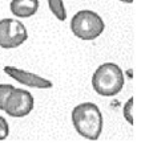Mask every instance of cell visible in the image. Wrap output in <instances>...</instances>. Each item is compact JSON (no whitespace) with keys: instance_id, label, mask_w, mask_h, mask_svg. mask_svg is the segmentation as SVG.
Wrapping results in <instances>:
<instances>
[{"instance_id":"obj_4","label":"cell","mask_w":149,"mask_h":151,"mask_svg":"<svg viewBox=\"0 0 149 151\" xmlns=\"http://www.w3.org/2000/svg\"><path fill=\"white\" fill-rule=\"evenodd\" d=\"M28 39L27 28L21 21L16 19H1L0 20V48L15 49Z\"/></svg>"},{"instance_id":"obj_3","label":"cell","mask_w":149,"mask_h":151,"mask_svg":"<svg viewBox=\"0 0 149 151\" xmlns=\"http://www.w3.org/2000/svg\"><path fill=\"white\" fill-rule=\"evenodd\" d=\"M105 24L101 16L91 9L76 12L71 20V31L80 40H94L104 32Z\"/></svg>"},{"instance_id":"obj_5","label":"cell","mask_w":149,"mask_h":151,"mask_svg":"<svg viewBox=\"0 0 149 151\" xmlns=\"http://www.w3.org/2000/svg\"><path fill=\"white\" fill-rule=\"evenodd\" d=\"M35 99L29 91L15 88L4 102V111L15 118H21L28 115L33 110Z\"/></svg>"},{"instance_id":"obj_12","label":"cell","mask_w":149,"mask_h":151,"mask_svg":"<svg viewBox=\"0 0 149 151\" xmlns=\"http://www.w3.org/2000/svg\"><path fill=\"white\" fill-rule=\"evenodd\" d=\"M120 1L126 3V4H131V3H133V0H120Z\"/></svg>"},{"instance_id":"obj_11","label":"cell","mask_w":149,"mask_h":151,"mask_svg":"<svg viewBox=\"0 0 149 151\" xmlns=\"http://www.w3.org/2000/svg\"><path fill=\"white\" fill-rule=\"evenodd\" d=\"M9 135V125H8L7 119L0 115V141H4Z\"/></svg>"},{"instance_id":"obj_9","label":"cell","mask_w":149,"mask_h":151,"mask_svg":"<svg viewBox=\"0 0 149 151\" xmlns=\"http://www.w3.org/2000/svg\"><path fill=\"white\" fill-rule=\"evenodd\" d=\"M15 89V86L9 85V83H0V110L4 109V102L7 99L8 94Z\"/></svg>"},{"instance_id":"obj_2","label":"cell","mask_w":149,"mask_h":151,"mask_svg":"<svg viewBox=\"0 0 149 151\" xmlns=\"http://www.w3.org/2000/svg\"><path fill=\"white\" fill-rule=\"evenodd\" d=\"M92 88L102 97H113L124 88V73L115 63L101 64L92 76Z\"/></svg>"},{"instance_id":"obj_6","label":"cell","mask_w":149,"mask_h":151,"mask_svg":"<svg viewBox=\"0 0 149 151\" xmlns=\"http://www.w3.org/2000/svg\"><path fill=\"white\" fill-rule=\"evenodd\" d=\"M4 73L8 74L9 77H12L13 80H16L17 82L23 83L29 88H36V89H51L53 86L52 81L47 80V78L41 77L39 74L31 73V72L23 70V69L15 68V66H4Z\"/></svg>"},{"instance_id":"obj_1","label":"cell","mask_w":149,"mask_h":151,"mask_svg":"<svg viewBox=\"0 0 149 151\" xmlns=\"http://www.w3.org/2000/svg\"><path fill=\"white\" fill-rule=\"evenodd\" d=\"M72 123L77 134L89 141H97L102 131V114L93 102H83L72 110Z\"/></svg>"},{"instance_id":"obj_8","label":"cell","mask_w":149,"mask_h":151,"mask_svg":"<svg viewBox=\"0 0 149 151\" xmlns=\"http://www.w3.org/2000/svg\"><path fill=\"white\" fill-rule=\"evenodd\" d=\"M48 7L57 20L64 21L67 19V9L63 0H48Z\"/></svg>"},{"instance_id":"obj_10","label":"cell","mask_w":149,"mask_h":151,"mask_svg":"<svg viewBox=\"0 0 149 151\" xmlns=\"http://www.w3.org/2000/svg\"><path fill=\"white\" fill-rule=\"evenodd\" d=\"M132 110H133V97L126 101V104L124 105V109H123V113H124V118L126 119V122L129 125H133V115H132Z\"/></svg>"},{"instance_id":"obj_7","label":"cell","mask_w":149,"mask_h":151,"mask_svg":"<svg viewBox=\"0 0 149 151\" xmlns=\"http://www.w3.org/2000/svg\"><path fill=\"white\" fill-rule=\"evenodd\" d=\"M9 9L15 17H31L39 9V0H12Z\"/></svg>"}]
</instances>
